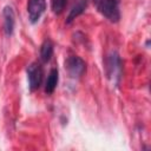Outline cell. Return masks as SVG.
<instances>
[{
	"mask_svg": "<svg viewBox=\"0 0 151 151\" xmlns=\"http://www.w3.org/2000/svg\"><path fill=\"white\" fill-rule=\"evenodd\" d=\"M65 68L67 70L70 77L80 78L86 71V64L80 57L71 55L65 60Z\"/></svg>",
	"mask_w": 151,
	"mask_h": 151,
	"instance_id": "7a4b0ae2",
	"label": "cell"
},
{
	"mask_svg": "<svg viewBox=\"0 0 151 151\" xmlns=\"http://www.w3.org/2000/svg\"><path fill=\"white\" fill-rule=\"evenodd\" d=\"M2 18H4V31L6 35H12L14 31V12L11 6H6L2 11Z\"/></svg>",
	"mask_w": 151,
	"mask_h": 151,
	"instance_id": "8992f818",
	"label": "cell"
},
{
	"mask_svg": "<svg viewBox=\"0 0 151 151\" xmlns=\"http://www.w3.org/2000/svg\"><path fill=\"white\" fill-rule=\"evenodd\" d=\"M87 6V1L86 0H76L68 15H67V19H66V24H71L77 17H79L81 13H84L85 8Z\"/></svg>",
	"mask_w": 151,
	"mask_h": 151,
	"instance_id": "52a82bcc",
	"label": "cell"
},
{
	"mask_svg": "<svg viewBox=\"0 0 151 151\" xmlns=\"http://www.w3.org/2000/svg\"><path fill=\"white\" fill-rule=\"evenodd\" d=\"M106 70H107V76L110 78H120L122 73V60L120 57L118 55L117 52H112L106 60Z\"/></svg>",
	"mask_w": 151,
	"mask_h": 151,
	"instance_id": "5b68a950",
	"label": "cell"
},
{
	"mask_svg": "<svg viewBox=\"0 0 151 151\" xmlns=\"http://www.w3.org/2000/svg\"><path fill=\"white\" fill-rule=\"evenodd\" d=\"M45 9H46V1L45 0H28L27 13H28L29 21L32 24H35L40 19V17L45 12Z\"/></svg>",
	"mask_w": 151,
	"mask_h": 151,
	"instance_id": "277c9868",
	"label": "cell"
},
{
	"mask_svg": "<svg viewBox=\"0 0 151 151\" xmlns=\"http://www.w3.org/2000/svg\"><path fill=\"white\" fill-rule=\"evenodd\" d=\"M58 80H59L58 70L57 68H52L50 71V73H48V77H47V80H46V84H45V92L47 94L53 93V91L55 90V87L58 85Z\"/></svg>",
	"mask_w": 151,
	"mask_h": 151,
	"instance_id": "ba28073f",
	"label": "cell"
},
{
	"mask_svg": "<svg viewBox=\"0 0 151 151\" xmlns=\"http://www.w3.org/2000/svg\"><path fill=\"white\" fill-rule=\"evenodd\" d=\"M67 4V0H52L51 1V7L54 14H60L65 9V6Z\"/></svg>",
	"mask_w": 151,
	"mask_h": 151,
	"instance_id": "30bf717a",
	"label": "cell"
},
{
	"mask_svg": "<svg viewBox=\"0 0 151 151\" xmlns=\"http://www.w3.org/2000/svg\"><path fill=\"white\" fill-rule=\"evenodd\" d=\"M42 67L39 63H32L27 67V77H28V84H29V90L35 91L40 87L41 81H42Z\"/></svg>",
	"mask_w": 151,
	"mask_h": 151,
	"instance_id": "3957f363",
	"label": "cell"
},
{
	"mask_svg": "<svg viewBox=\"0 0 151 151\" xmlns=\"http://www.w3.org/2000/svg\"><path fill=\"white\" fill-rule=\"evenodd\" d=\"M53 55V44L50 39H45L40 47V60L42 63L50 61Z\"/></svg>",
	"mask_w": 151,
	"mask_h": 151,
	"instance_id": "9c48e42d",
	"label": "cell"
},
{
	"mask_svg": "<svg viewBox=\"0 0 151 151\" xmlns=\"http://www.w3.org/2000/svg\"><path fill=\"white\" fill-rule=\"evenodd\" d=\"M97 9L110 21L117 22L120 18L119 0H93Z\"/></svg>",
	"mask_w": 151,
	"mask_h": 151,
	"instance_id": "6da1fadb",
	"label": "cell"
}]
</instances>
